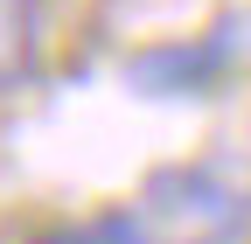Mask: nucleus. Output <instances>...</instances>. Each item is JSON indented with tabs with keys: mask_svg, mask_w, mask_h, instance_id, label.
<instances>
[{
	"mask_svg": "<svg viewBox=\"0 0 251 244\" xmlns=\"http://www.w3.org/2000/svg\"><path fill=\"white\" fill-rule=\"evenodd\" d=\"M119 217L140 244H237L244 223H251V202L216 168H168Z\"/></svg>",
	"mask_w": 251,
	"mask_h": 244,
	"instance_id": "nucleus-1",
	"label": "nucleus"
},
{
	"mask_svg": "<svg viewBox=\"0 0 251 244\" xmlns=\"http://www.w3.org/2000/svg\"><path fill=\"white\" fill-rule=\"evenodd\" d=\"M224 63H230V42H224V35H209V42H175V49H153V56H140L126 77H133L147 98H196V91H202L216 70H224Z\"/></svg>",
	"mask_w": 251,
	"mask_h": 244,
	"instance_id": "nucleus-2",
	"label": "nucleus"
},
{
	"mask_svg": "<svg viewBox=\"0 0 251 244\" xmlns=\"http://www.w3.org/2000/svg\"><path fill=\"white\" fill-rule=\"evenodd\" d=\"M35 0H0V91H14L35 70Z\"/></svg>",
	"mask_w": 251,
	"mask_h": 244,
	"instance_id": "nucleus-3",
	"label": "nucleus"
},
{
	"mask_svg": "<svg viewBox=\"0 0 251 244\" xmlns=\"http://www.w3.org/2000/svg\"><path fill=\"white\" fill-rule=\"evenodd\" d=\"M21 244H140V237L126 230V217H105V223H84V230H35Z\"/></svg>",
	"mask_w": 251,
	"mask_h": 244,
	"instance_id": "nucleus-4",
	"label": "nucleus"
}]
</instances>
